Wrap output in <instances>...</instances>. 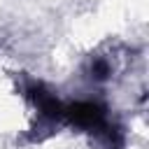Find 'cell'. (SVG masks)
I'll use <instances>...</instances> for the list:
<instances>
[{"label": "cell", "mask_w": 149, "mask_h": 149, "mask_svg": "<svg viewBox=\"0 0 149 149\" xmlns=\"http://www.w3.org/2000/svg\"><path fill=\"white\" fill-rule=\"evenodd\" d=\"M88 77H91V81H107V79L112 77V65H109V61L102 58V56L93 58V61L88 63Z\"/></svg>", "instance_id": "obj_1"}]
</instances>
